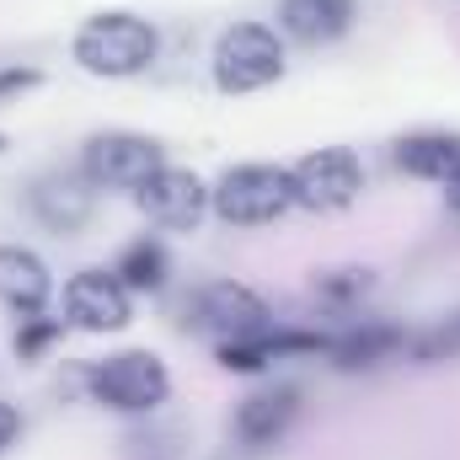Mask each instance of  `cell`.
Masks as SVG:
<instances>
[{"label": "cell", "mask_w": 460, "mask_h": 460, "mask_svg": "<svg viewBox=\"0 0 460 460\" xmlns=\"http://www.w3.org/2000/svg\"><path fill=\"white\" fill-rule=\"evenodd\" d=\"M161 54V32L150 16L139 11H92L75 32H70V59L75 70L97 75V81H134L155 65Z\"/></svg>", "instance_id": "1"}, {"label": "cell", "mask_w": 460, "mask_h": 460, "mask_svg": "<svg viewBox=\"0 0 460 460\" xmlns=\"http://www.w3.org/2000/svg\"><path fill=\"white\" fill-rule=\"evenodd\" d=\"M284 70H289L284 32L268 27V22H230L226 32L215 38L209 75H215V92H226V97L268 92L273 81H284Z\"/></svg>", "instance_id": "2"}, {"label": "cell", "mask_w": 460, "mask_h": 460, "mask_svg": "<svg viewBox=\"0 0 460 460\" xmlns=\"http://www.w3.org/2000/svg\"><path fill=\"white\" fill-rule=\"evenodd\" d=\"M295 209V182L289 166L273 161H235L209 182V215H220L235 230H257L273 226Z\"/></svg>", "instance_id": "3"}, {"label": "cell", "mask_w": 460, "mask_h": 460, "mask_svg": "<svg viewBox=\"0 0 460 460\" xmlns=\"http://www.w3.org/2000/svg\"><path fill=\"white\" fill-rule=\"evenodd\" d=\"M86 396L118 418H150L172 396V369L155 348H118L86 369Z\"/></svg>", "instance_id": "4"}, {"label": "cell", "mask_w": 460, "mask_h": 460, "mask_svg": "<svg viewBox=\"0 0 460 460\" xmlns=\"http://www.w3.org/2000/svg\"><path fill=\"white\" fill-rule=\"evenodd\" d=\"M182 327L199 332L204 343L226 348V343H246V338H257V332H268V327H279V322H273V305H268L252 284H241V279H215V284H204V289L188 300Z\"/></svg>", "instance_id": "5"}, {"label": "cell", "mask_w": 460, "mask_h": 460, "mask_svg": "<svg viewBox=\"0 0 460 460\" xmlns=\"http://www.w3.org/2000/svg\"><path fill=\"white\" fill-rule=\"evenodd\" d=\"M161 166H166L161 139L134 134V128H102V134H92V139L81 145V177H86L97 193H134V188H145Z\"/></svg>", "instance_id": "6"}, {"label": "cell", "mask_w": 460, "mask_h": 460, "mask_svg": "<svg viewBox=\"0 0 460 460\" xmlns=\"http://www.w3.org/2000/svg\"><path fill=\"white\" fill-rule=\"evenodd\" d=\"M289 182H295V209L343 215L364 193V161L348 145H316L300 161H289Z\"/></svg>", "instance_id": "7"}, {"label": "cell", "mask_w": 460, "mask_h": 460, "mask_svg": "<svg viewBox=\"0 0 460 460\" xmlns=\"http://www.w3.org/2000/svg\"><path fill=\"white\" fill-rule=\"evenodd\" d=\"M59 311H65V327L92 332V338H113L134 322V295L123 289V279L113 268H81V273L65 279Z\"/></svg>", "instance_id": "8"}, {"label": "cell", "mask_w": 460, "mask_h": 460, "mask_svg": "<svg viewBox=\"0 0 460 460\" xmlns=\"http://www.w3.org/2000/svg\"><path fill=\"white\" fill-rule=\"evenodd\" d=\"M134 199V209L150 220L155 230H182V235H193V230L209 220V182L193 172V166H161L145 188H134L128 193Z\"/></svg>", "instance_id": "9"}, {"label": "cell", "mask_w": 460, "mask_h": 460, "mask_svg": "<svg viewBox=\"0 0 460 460\" xmlns=\"http://www.w3.org/2000/svg\"><path fill=\"white\" fill-rule=\"evenodd\" d=\"M332 343V332H305V327H268V332H257V338H246V343H226L215 348V358H220V369L230 375H262V369H273L279 358H300V353H327Z\"/></svg>", "instance_id": "10"}, {"label": "cell", "mask_w": 460, "mask_h": 460, "mask_svg": "<svg viewBox=\"0 0 460 460\" xmlns=\"http://www.w3.org/2000/svg\"><path fill=\"white\" fill-rule=\"evenodd\" d=\"M54 300V273L32 246L0 241V305L11 316H38Z\"/></svg>", "instance_id": "11"}, {"label": "cell", "mask_w": 460, "mask_h": 460, "mask_svg": "<svg viewBox=\"0 0 460 460\" xmlns=\"http://www.w3.org/2000/svg\"><path fill=\"white\" fill-rule=\"evenodd\" d=\"M92 209H97V188L81 177V166L32 182V215L54 230V235H75V230L92 220Z\"/></svg>", "instance_id": "12"}, {"label": "cell", "mask_w": 460, "mask_h": 460, "mask_svg": "<svg viewBox=\"0 0 460 460\" xmlns=\"http://www.w3.org/2000/svg\"><path fill=\"white\" fill-rule=\"evenodd\" d=\"M358 0H279V32L284 43H305V49H327L353 32Z\"/></svg>", "instance_id": "13"}, {"label": "cell", "mask_w": 460, "mask_h": 460, "mask_svg": "<svg viewBox=\"0 0 460 460\" xmlns=\"http://www.w3.org/2000/svg\"><path fill=\"white\" fill-rule=\"evenodd\" d=\"M300 418V385H268V391H252L241 407H235V439L246 450H262V445H279L289 434V423Z\"/></svg>", "instance_id": "14"}, {"label": "cell", "mask_w": 460, "mask_h": 460, "mask_svg": "<svg viewBox=\"0 0 460 460\" xmlns=\"http://www.w3.org/2000/svg\"><path fill=\"white\" fill-rule=\"evenodd\" d=\"M391 161H396V172L445 188L460 172V128H418V134H402L391 145Z\"/></svg>", "instance_id": "15"}, {"label": "cell", "mask_w": 460, "mask_h": 460, "mask_svg": "<svg viewBox=\"0 0 460 460\" xmlns=\"http://www.w3.org/2000/svg\"><path fill=\"white\" fill-rule=\"evenodd\" d=\"M402 348H407V338H402L396 327H385V322H358V327H348V332H332L327 358H332L338 369H375V364L396 358Z\"/></svg>", "instance_id": "16"}, {"label": "cell", "mask_w": 460, "mask_h": 460, "mask_svg": "<svg viewBox=\"0 0 460 460\" xmlns=\"http://www.w3.org/2000/svg\"><path fill=\"white\" fill-rule=\"evenodd\" d=\"M113 273L123 279L128 295H155V289L166 284V273H172V257H166V246H161L155 235H134V241L118 252Z\"/></svg>", "instance_id": "17"}, {"label": "cell", "mask_w": 460, "mask_h": 460, "mask_svg": "<svg viewBox=\"0 0 460 460\" xmlns=\"http://www.w3.org/2000/svg\"><path fill=\"white\" fill-rule=\"evenodd\" d=\"M375 289V279H369V268H332V273H322V279H311V295L327 305V311H358V300Z\"/></svg>", "instance_id": "18"}, {"label": "cell", "mask_w": 460, "mask_h": 460, "mask_svg": "<svg viewBox=\"0 0 460 460\" xmlns=\"http://www.w3.org/2000/svg\"><path fill=\"white\" fill-rule=\"evenodd\" d=\"M59 332H65V316H49V311H38V316H16V338H11V348H16V358H43V348L59 343Z\"/></svg>", "instance_id": "19"}, {"label": "cell", "mask_w": 460, "mask_h": 460, "mask_svg": "<svg viewBox=\"0 0 460 460\" xmlns=\"http://www.w3.org/2000/svg\"><path fill=\"white\" fill-rule=\"evenodd\" d=\"M43 75L38 70H27V65H5L0 70V97H22V92H32Z\"/></svg>", "instance_id": "20"}, {"label": "cell", "mask_w": 460, "mask_h": 460, "mask_svg": "<svg viewBox=\"0 0 460 460\" xmlns=\"http://www.w3.org/2000/svg\"><path fill=\"white\" fill-rule=\"evenodd\" d=\"M16 439H22V412H16L11 402H0V456H5Z\"/></svg>", "instance_id": "21"}, {"label": "cell", "mask_w": 460, "mask_h": 460, "mask_svg": "<svg viewBox=\"0 0 460 460\" xmlns=\"http://www.w3.org/2000/svg\"><path fill=\"white\" fill-rule=\"evenodd\" d=\"M445 199H450V209H456V215H460V172H456V177H450V182H445Z\"/></svg>", "instance_id": "22"}, {"label": "cell", "mask_w": 460, "mask_h": 460, "mask_svg": "<svg viewBox=\"0 0 460 460\" xmlns=\"http://www.w3.org/2000/svg\"><path fill=\"white\" fill-rule=\"evenodd\" d=\"M0 150H5V134H0Z\"/></svg>", "instance_id": "23"}]
</instances>
